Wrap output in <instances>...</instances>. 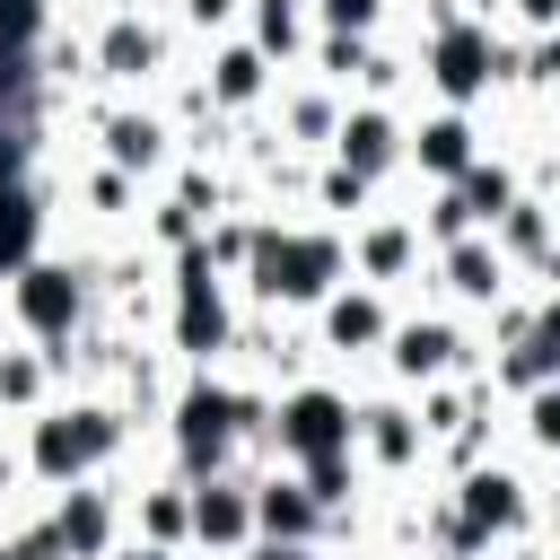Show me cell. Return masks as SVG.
<instances>
[{
  "label": "cell",
  "instance_id": "1",
  "mask_svg": "<svg viewBox=\"0 0 560 560\" xmlns=\"http://www.w3.org/2000/svg\"><path fill=\"white\" fill-rule=\"evenodd\" d=\"M166 438H175V472L210 481V472H236V438H271V402L236 394L219 376H192L166 411Z\"/></svg>",
  "mask_w": 560,
  "mask_h": 560
},
{
  "label": "cell",
  "instance_id": "2",
  "mask_svg": "<svg viewBox=\"0 0 560 560\" xmlns=\"http://www.w3.org/2000/svg\"><path fill=\"white\" fill-rule=\"evenodd\" d=\"M122 438H131V411H114V402H96V394H79V402H44V411L26 420V472H35L44 490L96 481V472L122 455Z\"/></svg>",
  "mask_w": 560,
  "mask_h": 560
},
{
  "label": "cell",
  "instance_id": "3",
  "mask_svg": "<svg viewBox=\"0 0 560 560\" xmlns=\"http://www.w3.org/2000/svg\"><path fill=\"white\" fill-rule=\"evenodd\" d=\"M245 280H254L262 306H306V315H315V306L350 280V236H341V228H280V219H262Z\"/></svg>",
  "mask_w": 560,
  "mask_h": 560
},
{
  "label": "cell",
  "instance_id": "4",
  "mask_svg": "<svg viewBox=\"0 0 560 560\" xmlns=\"http://www.w3.org/2000/svg\"><path fill=\"white\" fill-rule=\"evenodd\" d=\"M429 96L438 105H455V114H472L499 79H516V44H499L490 35V18H446V26H429Z\"/></svg>",
  "mask_w": 560,
  "mask_h": 560
},
{
  "label": "cell",
  "instance_id": "5",
  "mask_svg": "<svg viewBox=\"0 0 560 560\" xmlns=\"http://www.w3.org/2000/svg\"><path fill=\"white\" fill-rule=\"evenodd\" d=\"M166 332H175V350L192 368H210L219 350H236V306H228V280H219L210 245L175 254V315H166Z\"/></svg>",
  "mask_w": 560,
  "mask_h": 560
},
{
  "label": "cell",
  "instance_id": "6",
  "mask_svg": "<svg viewBox=\"0 0 560 560\" xmlns=\"http://www.w3.org/2000/svg\"><path fill=\"white\" fill-rule=\"evenodd\" d=\"M271 446L289 464H315V455H359V402L341 385H289L271 402Z\"/></svg>",
  "mask_w": 560,
  "mask_h": 560
},
{
  "label": "cell",
  "instance_id": "7",
  "mask_svg": "<svg viewBox=\"0 0 560 560\" xmlns=\"http://www.w3.org/2000/svg\"><path fill=\"white\" fill-rule=\"evenodd\" d=\"M9 315H18V332H26V341L61 350V341L88 324V271H79V262H52V254H35V262L9 280Z\"/></svg>",
  "mask_w": 560,
  "mask_h": 560
},
{
  "label": "cell",
  "instance_id": "8",
  "mask_svg": "<svg viewBox=\"0 0 560 560\" xmlns=\"http://www.w3.org/2000/svg\"><path fill=\"white\" fill-rule=\"evenodd\" d=\"M332 166H350V175H368V184H394V175L411 166V122H402L394 105H376V96L341 105V131H332Z\"/></svg>",
  "mask_w": 560,
  "mask_h": 560
},
{
  "label": "cell",
  "instance_id": "9",
  "mask_svg": "<svg viewBox=\"0 0 560 560\" xmlns=\"http://www.w3.org/2000/svg\"><path fill=\"white\" fill-rule=\"evenodd\" d=\"M315 341L332 359H359V350H385L394 341V298L368 289V280H341L324 306H315Z\"/></svg>",
  "mask_w": 560,
  "mask_h": 560
},
{
  "label": "cell",
  "instance_id": "10",
  "mask_svg": "<svg viewBox=\"0 0 560 560\" xmlns=\"http://www.w3.org/2000/svg\"><path fill=\"white\" fill-rule=\"evenodd\" d=\"M464 368V332L446 324V315H394V341H385V376L394 385H446Z\"/></svg>",
  "mask_w": 560,
  "mask_h": 560
},
{
  "label": "cell",
  "instance_id": "11",
  "mask_svg": "<svg viewBox=\"0 0 560 560\" xmlns=\"http://www.w3.org/2000/svg\"><path fill=\"white\" fill-rule=\"evenodd\" d=\"M420 254H429V236H420V219H411V210H376V219H359V228H350V271H359L368 289L411 280V271H420Z\"/></svg>",
  "mask_w": 560,
  "mask_h": 560
},
{
  "label": "cell",
  "instance_id": "12",
  "mask_svg": "<svg viewBox=\"0 0 560 560\" xmlns=\"http://www.w3.org/2000/svg\"><path fill=\"white\" fill-rule=\"evenodd\" d=\"M455 516H464L481 542H499V534H516V525L534 516V490H525V472H508V464H464V472H455Z\"/></svg>",
  "mask_w": 560,
  "mask_h": 560
},
{
  "label": "cell",
  "instance_id": "13",
  "mask_svg": "<svg viewBox=\"0 0 560 560\" xmlns=\"http://www.w3.org/2000/svg\"><path fill=\"white\" fill-rule=\"evenodd\" d=\"M52 525H61L70 560H105V551H122L131 499H122V490H105V481H70V490L52 499Z\"/></svg>",
  "mask_w": 560,
  "mask_h": 560
},
{
  "label": "cell",
  "instance_id": "14",
  "mask_svg": "<svg viewBox=\"0 0 560 560\" xmlns=\"http://www.w3.org/2000/svg\"><path fill=\"white\" fill-rule=\"evenodd\" d=\"M192 542L219 551V560H236V551L254 542V472H210V481H192Z\"/></svg>",
  "mask_w": 560,
  "mask_h": 560
},
{
  "label": "cell",
  "instance_id": "15",
  "mask_svg": "<svg viewBox=\"0 0 560 560\" xmlns=\"http://www.w3.org/2000/svg\"><path fill=\"white\" fill-rule=\"evenodd\" d=\"M96 149H105V166H114V175L149 184V175H166L175 131H166V114H149V105H114V114L96 122Z\"/></svg>",
  "mask_w": 560,
  "mask_h": 560
},
{
  "label": "cell",
  "instance_id": "16",
  "mask_svg": "<svg viewBox=\"0 0 560 560\" xmlns=\"http://www.w3.org/2000/svg\"><path fill=\"white\" fill-rule=\"evenodd\" d=\"M472 166H481V122H472V114L438 105V114L411 122V175H429V184H464Z\"/></svg>",
  "mask_w": 560,
  "mask_h": 560
},
{
  "label": "cell",
  "instance_id": "17",
  "mask_svg": "<svg viewBox=\"0 0 560 560\" xmlns=\"http://www.w3.org/2000/svg\"><path fill=\"white\" fill-rule=\"evenodd\" d=\"M359 455H368L376 472H411V464L429 455V429H420V411H411V402H394V394L359 402Z\"/></svg>",
  "mask_w": 560,
  "mask_h": 560
},
{
  "label": "cell",
  "instance_id": "18",
  "mask_svg": "<svg viewBox=\"0 0 560 560\" xmlns=\"http://www.w3.org/2000/svg\"><path fill=\"white\" fill-rule=\"evenodd\" d=\"M324 508L298 472H254V542H315Z\"/></svg>",
  "mask_w": 560,
  "mask_h": 560
},
{
  "label": "cell",
  "instance_id": "19",
  "mask_svg": "<svg viewBox=\"0 0 560 560\" xmlns=\"http://www.w3.org/2000/svg\"><path fill=\"white\" fill-rule=\"evenodd\" d=\"M96 70H105L114 88H140V79H158V70H166V35H158L140 9H122V18H105V26H96Z\"/></svg>",
  "mask_w": 560,
  "mask_h": 560
},
{
  "label": "cell",
  "instance_id": "20",
  "mask_svg": "<svg viewBox=\"0 0 560 560\" xmlns=\"http://www.w3.org/2000/svg\"><path fill=\"white\" fill-rule=\"evenodd\" d=\"M508 271H516V262L499 254V236H490V228L438 254V280H446V298H455V306H499V298H508Z\"/></svg>",
  "mask_w": 560,
  "mask_h": 560
},
{
  "label": "cell",
  "instance_id": "21",
  "mask_svg": "<svg viewBox=\"0 0 560 560\" xmlns=\"http://www.w3.org/2000/svg\"><path fill=\"white\" fill-rule=\"evenodd\" d=\"M210 114H245V105H262L271 96V52L254 44V35H236V44H219L210 52Z\"/></svg>",
  "mask_w": 560,
  "mask_h": 560
},
{
  "label": "cell",
  "instance_id": "22",
  "mask_svg": "<svg viewBox=\"0 0 560 560\" xmlns=\"http://www.w3.org/2000/svg\"><path fill=\"white\" fill-rule=\"evenodd\" d=\"M499 385H516V394H534V385H560V289L534 306V324H525V341L499 359Z\"/></svg>",
  "mask_w": 560,
  "mask_h": 560
},
{
  "label": "cell",
  "instance_id": "23",
  "mask_svg": "<svg viewBox=\"0 0 560 560\" xmlns=\"http://www.w3.org/2000/svg\"><path fill=\"white\" fill-rule=\"evenodd\" d=\"M131 534H140L149 551H184V542H192V481H149V490L131 499Z\"/></svg>",
  "mask_w": 560,
  "mask_h": 560
},
{
  "label": "cell",
  "instance_id": "24",
  "mask_svg": "<svg viewBox=\"0 0 560 560\" xmlns=\"http://www.w3.org/2000/svg\"><path fill=\"white\" fill-rule=\"evenodd\" d=\"M44 254V201L26 184H0V280H18Z\"/></svg>",
  "mask_w": 560,
  "mask_h": 560
},
{
  "label": "cell",
  "instance_id": "25",
  "mask_svg": "<svg viewBox=\"0 0 560 560\" xmlns=\"http://www.w3.org/2000/svg\"><path fill=\"white\" fill-rule=\"evenodd\" d=\"M44 402H52V350H18L9 341L0 350V411L9 420H35Z\"/></svg>",
  "mask_w": 560,
  "mask_h": 560
},
{
  "label": "cell",
  "instance_id": "26",
  "mask_svg": "<svg viewBox=\"0 0 560 560\" xmlns=\"http://www.w3.org/2000/svg\"><path fill=\"white\" fill-rule=\"evenodd\" d=\"M280 122H289L306 149H332V131H341V96H332V88H298V96L280 105Z\"/></svg>",
  "mask_w": 560,
  "mask_h": 560
},
{
  "label": "cell",
  "instance_id": "27",
  "mask_svg": "<svg viewBox=\"0 0 560 560\" xmlns=\"http://www.w3.org/2000/svg\"><path fill=\"white\" fill-rule=\"evenodd\" d=\"M455 192H464V210H472V228H499V219H508V201H516V175H508L499 158H481V166H472V175H464Z\"/></svg>",
  "mask_w": 560,
  "mask_h": 560
},
{
  "label": "cell",
  "instance_id": "28",
  "mask_svg": "<svg viewBox=\"0 0 560 560\" xmlns=\"http://www.w3.org/2000/svg\"><path fill=\"white\" fill-rule=\"evenodd\" d=\"M306 52H315V79H324V88H350V79H368V61H376L368 35H315Z\"/></svg>",
  "mask_w": 560,
  "mask_h": 560
},
{
  "label": "cell",
  "instance_id": "29",
  "mask_svg": "<svg viewBox=\"0 0 560 560\" xmlns=\"http://www.w3.org/2000/svg\"><path fill=\"white\" fill-rule=\"evenodd\" d=\"M289 472H298V481L315 490V508L332 516V508L350 499V481H359V455H315V464H289Z\"/></svg>",
  "mask_w": 560,
  "mask_h": 560
},
{
  "label": "cell",
  "instance_id": "30",
  "mask_svg": "<svg viewBox=\"0 0 560 560\" xmlns=\"http://www.w3.org/2000/svg\"><path fill=\"white\" fill-rule=\"evenodd\" d=\"M254 9V0H245ZM254 44L271 52V61H298L306 52V18H289V9H254Z\"/></svg>",
  "mask_w": 560,
  "mask_h": 560
},
{
  "label": "cell",
  "instance_id": "31",
  "mask_svg": "<svg viewBox=\"0 0 560 560\" xmlns=\"http://www.w3.org/2000/svg\"><path fill=\"white\" fill-rule=\"evenodd\" d=\"M368 192H376V184H368V175H350V166H324V175H315V201H324L332 219H350V228H359Z\"/></svg>",
  "mask_w": 560,
  "mask_h": 560
},
{
  "label": "cell",
  "instance_id": "32",
  "mask_svg": "<svg viewBox=\"0 0 560 560\" xmlns=\"http://www.w3.org/2000/svg\"><path fill=\"white\" fill-rule=\"evenodd\" d=\"M516 429H525V446H534V455H560V385H534Z\"/></svg>",
  "mask_w": 560,
  "mask_h": 560
},
{
  "label": "cell",
  "instance_id": "33",
  "mask_svg": "<svg viewBox=\"0 0 560 560\" xmlns=\"http://www.w3.org/2000/svg\"><path fill=\"white\" fill-rule=\"evenodd\" d=\"M315 26L324 35H376L385 26V0H315Z\"/></svg>",
  "mask_w": 560,
  "mask_h": 560
},
{
  "label": "cell",
  "instance_id": "34",
  "mask_svg": "<svg viewBox=\"0 0 560 560\" xmlns=\"http://www.w3.org/2000/svg\"><path fill=\"white\" fill-rule=\"evenodd\" d=\"M0 560H70V542H61L52 516H35V525H18V534L0 542Z\"/></svg>",
  "mask_w": 560,
  "mask_h": 560
},
{
  "label": "cell",
  "instance_id": "35",
  "mask_svg": "<svg viewBox=\"0 0 560 560\" xmlns=\"http://www.w3.org/2000/svg\"><path fill=\"white\" fill-rule=\"evenodd\" d=\"M44 35V0H0V52H35Z\"/></svg>",
  "mask_w": 560,
  "mask_h": 560
},
{
  "label": "cell",
  "instance_id": "36",
  "mask_svg": "<svg viewBox=\"0 0 560 560\" xmlns=\"http://www.w3.org/2000/svg\"><path fill=\"white\" fill-rule=\"evenodd\" d=\"M88 201H96L105 219H131V201H140V184H131V175H114V166H96V175H88Z\"/></svg>",
  "mask_w": 560,
  "mask_h": 560
},
{
  "label": "cell",
  "instance_id": "37",
  "mask_svg": "<svg viewBox=\"0 0 560 560\" xmlns=\"http://www.w3.org/2000/svg\"><path fill=\"white\" fill-rule=\"evenodd\" d=\"M516 79H525V88H560V35H534V44L516 52Z\"/></svg>",
  "mask_w": 560,
  "mask_h": 560
},
{
  "label": "cell",
  "instance_id": "38",
  "mask_svg": "<svg viewBox=\"0 0 560 560\" xmlns=\"http://www.w3.org/2000/svg\"><path fill=\"white\" fill-rule=\"evenodd\" d=\"M236 9L245 0H184V26L192 35H219V26H236Z\"/></svg>",
  "mask_w": 560,
  "mask_h": 560
},
{
  "label": "cell",
  "instance_id": "39",
  "mask_svg": "<svg viewBox=\"0 0 560 560\" xmlns=\"http://www.w3.org/2000/svg\"><path fill=\"white\" fill-rule=\"evenodd\" d=\"M508 18H516L525 35H560V0H508Z\"/></svg>",
  "mask_w": 560,
  "mask_h": 560
},
{
  "label": "cell",
  "instance_id": "40",
  "mask_svg": "<svg viewBox=\"0 0 560 560\" xmlns=\"http://www.w3.org/2000/svg\"><path fill=\"white\" fill-rule=\"evenodd\" d=\"M236 560H324V551H315V542H245Z\"/></svg>",
  "mask_w": 560,
  "mask_h": 560
},
{
  "label": "cell",
  "instance_id": "41",
  "mask_svg": "<svg viewBox=\"0 0 560 560\" xmlns=\"http://www.w3.org/2000/svg\"><path fill=\"white\" fill-rule=\"evenodd\" d=\"M105 560H184V551H149V542H122V551H105Z\"/></svg>",
  "mask_w": 560,
  "mask_h": 560
}]
</instances>
